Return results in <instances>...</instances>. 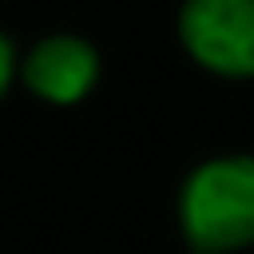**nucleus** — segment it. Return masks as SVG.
<instances>
[{
	"label": "nucleus",
	"mask_w": 254,
	"mask_h": 254,
	"mask_svg": "<svg viewBox=\"0 0 254 254\" xmlns=\"http://www.w3.org/2000/svg\"><path fill=\"white\" fill-rule=\"evenodd\" d=\"M179 222L202 254L254 246V155L198 163L179 190Z\"/></svg>",
	"instance_id": "f257e3e1"
},
{
	"label": "nucleus",
	"mask_w": 254,
	"mask_h": 254,
	"mask_svg": "<svg viewBox=\"0 0 254 254\" xmlns=\"http://www.w3.org/2000/svg\"><path fill=\"white\" fill-rule=\"evenodd\" d=\"M20 79L28 83L32 95L48 103H60V107L79 103L99 79V52L83 36H71V32L44 36L24 56Z\"/></svg>",
	"instance_id": "7ed1b4c3"
},
{
	"label": "nucleus",
	"mask_w": 254,
	"mask_h": 254,
	"mask_svg": "<svg viewBox=\"0 0 254 254\" xmlns=\"http://www.w3.org/2000/svg\"><path fill=\"white\" fill-rule=\"evenodd\" d=\"M179 40L187 56L226 79L254 75V0H183Z\"/></svg>",
	"instance_id": "f03ea898"
},
{
	"label": "nucleus",
	"mask_w": 254,
	"mask_h": 254,
	"mask_svg": "<svg viewBox=\"0 0 254 254\" xmlns=\"http://www.w3.org/2000/svg\"><path fill=\"white\" fill-rule=\"evenodd\" d=\"M12 75H16V48H12V40L0 32V99H4L8 83H12Z\"/></svg>",
	"instance_id": "20e7f679"
}]
</instances>
